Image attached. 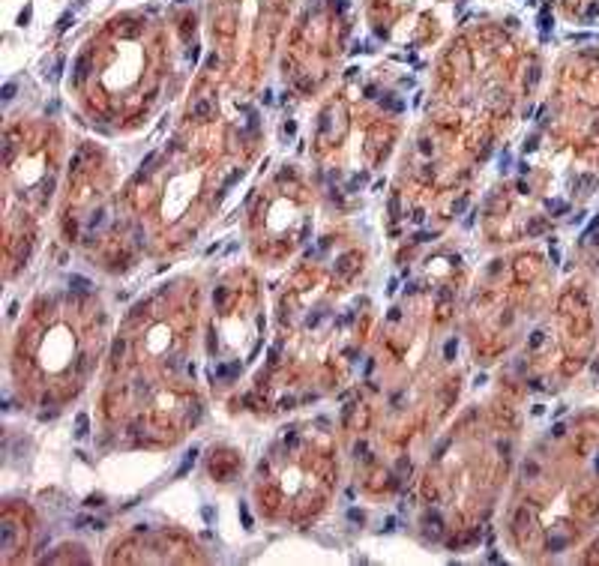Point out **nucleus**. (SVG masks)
Wrapping results in <instances>:
<instances>
[{"label":"nucleus","mask_w":599,"mask_h":566,"mask_svg":"<svg viewBox=\"0 0 599 566\" xmlns=\"http://www.w3.org/2000/svg\"><path fill=\"white\" fill-rule=\"evenodd\" d=\"M69 288H72V291H78V294H87L93 285H90V279H84V276H72V279H69Z\"/></svg>","instance_id":"f257e3e1"},{"label":"nucleus","mask_w":599,"mask_h":566,"mask_svg":"<svg viewBox=\"0 0 599 566\" xmlns=\"http://www.w3.org/2000/svg\"><path fill=\"white\" fill-rule=\"evenodd\" d=\"M195 458H198V453H195V449H189V453H186V458H183V464H180V468H177V476H186L189 471H192V464H195Z\"/></svg>","instance_id":"f03ea898"},{"label":"nucleus","mask_w":599,"mask_h":566,"mask_svg":"<svg viewBox=\"0 0 599 566\" xmlns=\"http://www.w3.org/2000/svg\"><path fill=\"white\" fill-rule=\"evenodd\" d=\"M75 426H78L75 434H78V438H84V434H87V416H84V414H78V423H75Z\"/></svg>","instance_id":"7ed1b4c3"},{"label":"nucleus","mask_w":599,"mask_h":566,"mask_svg":"<svg viewBox=\"0 0 599 566\" xmlns=\"http://www.w3.org/2000/svg\"><path fill=\"white\" fill-rule=\"evenodd\" d=\"M240 515H243V525L252 528V515H249V510H246V506H240Z\"/></svg>","instance_id":"20e7f679"}]
</instances>
